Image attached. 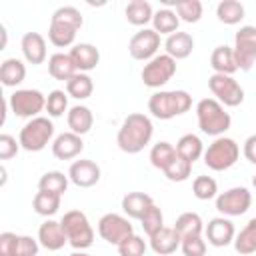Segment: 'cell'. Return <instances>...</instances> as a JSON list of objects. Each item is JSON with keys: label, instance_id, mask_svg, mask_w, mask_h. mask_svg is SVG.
<instances>
[{"label": "cell", "instance_id": "6da1fadb", "mask_svg": "<svg viewBox=\"0 0 256 256\" xmlns=\"http://www.w3.org/2000/svg\"><path fill=\"white\" fill-rule=\"evenodd\" d=\"M152 134V120L142 112H132L122 120L116 134V144L126 154H138L150 144Z\"/></svg>", "mask_w": 256, "mask_h": 256}, {"label": "cell", "instance_id": "7a4b0ae2", "mask_svg": "<svg viewBox=\"0 0 256 256\" xmlns=\"http://www.w3.org/2000/svg\"><path fill=\"white\" fill-rule=\"evenodd\" d=\"M192 108V96L186 90H160L148 100V112L158 120H172Z\"/></svg>", "mask_w": 256, "mask_h": 256}, {"label": "cell", "instance_id": "3957f363", "mask_svg": "<svg viewBox=\"0 0 256 256\" xmlns=\"http://www.w3.org/2000/svg\"><path fill=\"white\" fill-rule=\"evenodd\" d=\"M196 118H198V128L214 138L224 136L226 130L232 126L230 114L216 98H202L196 104Z\"/></svg>", "mask_w": 256, "mask_h": 256}, {"label": "cell", "instance_id": "277c9868", "mask_svg": "<svg viewBox=\"0 0 256 256\" xmlns=\"http://www.w3.org/2000/svg\"><path fill=\"white\" fill-rule=\"evenodd\" d=\"M60 224H62V228L66 232L68 244L74 250H86V248L92 246L94 230H92V224H90L88 216L82 210H68V212H64Z\"/></svg>", "mask_w": 256, "mask_h": 256}, {"label": "cell", "instance_id": "5b68a950", "mask_svg": "<svg viewBox=\"0 0 256 256\" xmlns=\"http://www.w3.org/2000/svg\"><path fill=\"white\" fill-rule=\"evenodd\" d=\"M54 136V124L46 116H36L28 120L18 134V142L26 152H40L44 150Z\"/></svg>", "mask_w": 256, "mask_h": 256}, {"label": "cell", "instance_id": "8992f818", "mask_svg": "<svg viewBox=\"0 0 256 256\" xmlns=\"http://www.w3.org/2000/svg\"><path fill=\"white\" fill-rule=\"evenodd\" d=\"M238 156L240 146L236 144V140L228 136H218L204 150V164L214 172H224L238 162Z\"/></svg>", "mask_w": 256, "mask_h": 256}, {"label": "cell", "instance_id": "52a82bcc", "mask_svg": "<svg viewBox=\"0 0 256 256\" xmlns=\"http://www.w3.org/2000/svg\"><path fill=\"white\" fill-rule=\"evenodd\" d=\"M8 106L14 116L32 120L46 110V96L36 88H20L8 96Z\"/></svg>", "mask_w": 256, "mask_h": 256}, {"label": "cell", "instance_id": "ba28073f", "mask_svg": "<svg viewBox=\"0 0 256 256\" xmlns=\"http://www.w3.org/2000/svg\"><path fill=\"white\" fill-rule=\"evenodd\" d=\"M176 74V60L168 54H156L142 68V82L148 88H162Z\"/></svg>", "mask_w": 256, "mask_h": 256}, {"label": "cell", "instance_id": "9c48e42d", "mask_svg": "<svg viewBox=\"0 0 256 256\" xmlns=\"http://www.w3.org/2000/svg\"><path fill=\"white\" fill-rule=\"evenodd\" d=\"M208 88L224 108H236L244 102V88L234 80V76L212 74L208 78Z\"/></svg>", "mask_w": 256, "mask_h": 256}, {"label": "cell", "instance_id": "30bf717a", "mask_svg": "<svg viewBox=\"0 0 256 256\" xmlns=\"http://www.w3.org/2000/svg\"><path fill=\"white\" fill-rule=\"evenodd\" d=\"M98 234L108 244L120 246L126 238H130L134 234V226L130 224L128 216H122V214H116V212H108L98 220Z\"/></svg>", "mask_w": 256, "mask_h": 256}, {"label": "cell", "instance_id": "8fae6325", "mask_svg": "<svg viewBox=\"0 0 256 256\" xmlns=\"http://www.w3.org/2000/svg\"><path fill=\"white\" fill-rule=\"evenodd\" d=\"M232 50L238 70L248 72L256 62V26H240V30L234 36Z\"/></svg>", "mask_w": 256, "mask_h": 256}, {"label": "cell", "instance_id": "7c38bea8", "mask_svg": "<svg viewBox=\"0 0 256 256\" xmlns=\"http://www.w3.org/2000/svg\"><path fill=\"white\" fill-rule=\"evenodd\" d=\"M250 204H252V194L244 186H234L216 196V210L226 218L246 214Z\"/></svg>", "mask_w": 256, "mask_h": 256}, {"label": "cell", "instance_id": "4fadbf2b", "mask_svg": "<svg viewBox=\"0 0 256 256\" xmlns=\"http://www.w3.org/2000/svg\"><path fill=\"white\" fill-rule=\"evenodd\" d=\"M160 48V34L154 32L152 28H142L140 32H136L130 42H128V52L134 60L140 62H148L156 56Z\"/></svg>", "mask_w": 256, "mask_h": 256}, {"label": "cell", "instance_id": "5bb4252c", "mask_svg": "<svg viewBox=\"0 0 256 256\" xmlns=\"http://www.w3.org/2000/svg\"><path fill=\"white\" fill-rule=\"evenodd\" d=\"M100 176H102L100 166L94 160H88V158L74 160L70 164V168H68V178L78 188H92V186H96L100 182Z\"/></svg>", "mask_w": 256, "mask_h": 256}, {"label": "cell", "instance_id": "9a60e30c", "mask_svg": "<svg viewBox=\"0 0 256 256\" xmlns=\"http://www.w3.org/2000/svg\"><path fill=\"white\" fill-rule=\"evenodd\" d=\"M204 236H206V240H208L210 246H214V248H226L228 244L234 242L236 230H234V224H232L230 218L216 216V218H212L204 226Z\"/></svg>", "mask_w": 256, "mask_h": 256}, {"label": "cell", "instance_id": "2e32d148", "mask_svg": "<svg viewBox=\"0 0 256 256\" xmlns=\"http://www.w3.org/2000/svg\"><path fill=\"white\" fill-rule=\"evenodd\" d=\"M38 242H40L42 248H46L50 252H56V250L64 248V244H68V238H66V232L62 228V224L48 218L38 228Z\"/></svg>", "mask_w": 256, "mask_h": 256}, {"label": "cell", "instance_id": "e0dca14e", "mask_svg": "<svg viewBox=\"0 0 256 256\" xmlns=\"http://www.w3.org/2000/svg\"><path fill=\"white\" fill-rule=\"evenodd\" d=\"M84 150V142L82 136L74 134V132H62L54 138L52 142V154L58 160H72L76 156H80V152Z\"/></svg>", "mask_w": 256, "mask_h": 256}, {"label": "cell", "instance_id": "ac0fdd59", "mask_svg": "<svg viewBox=\"0 0 256 256\" xmlns=\"http://www.w3.org/2000/svg\"><path fill=\"white\" fill-rule=\"evenodd\" d=\"M20 48H22V56L28 64L38 66L46 60L48 52H46V40L42 34L38 32H26L20 40Z\"/></svg>", "mask_w": 256, "mask_h": 256}, {"label": "cell", "instance_id": "d6986e66", "mask_svg": "<svg viewBox=\"0 0 256 256\" xmlns=\"http://www.w3.org/2000/svg\"><path fill=\"white\" fill-rule=\"evenodd\" d=\"M68 54H70V58H72L76 70H78V72H84V74H88L90 70H94V68L98 66V62H100V52H98V48H96L94 44H88V42L74 44Z\"/></svg>", "mask_w": 256, "mask_h": 256}, {"label": "cell", "instance_id": "ffe728a7", "mask_svg": "<svg viewBox=\"0 0 256 256\" xmlns=\"http://www.w3.org/2000/svg\"><path fill=\"white\" fill-rule=\"evenodd\" d=\"M150 248L158 256H172L180 248V236H178V232L174 228L164 226L154 236H150Z\"/></svg>", "mask_w": 256, "mask_h": 256}, {"label": "cell", "instance_id": "44dd1931", "mask_svg": "<svg viewBox=\"0 0 256 256\" xmlns=\"http://www.w3.org/2000/svg\"><path fill=\"white\" fill-rule=\"evenodd\" d=\"M66 122H68V128L70 132L78 134V136H84L92 130V124H94V114L88 106H82V104H76L68 110L66 114Z\"/></svg>", "mask_w": 256, "mask_h": 256}, {"label": "cell", "instance_id": "7402d4cb", "mask_svg": "<svg viewBox=\"0 0 256 256\" xmlns=\"http://www.w3.org/2000/svg\"><path fill=\"white\" fill-rule=\"evenodd\" d=\"M164 48H166V54L172 56L174 60H184L194 50V38H192V34L178 30V32H174L166 38Z\"/></svg>", "mask_w": 256, "mask_h": 256}, {"label": "cell", "instance_id": "603a6c76", "mask_svg": "<svg viewBox=\"0 0 256 256\" xmlns=\"http://www.w3.org/2000/svg\"><path fill=\"white\" fill-rule=\"evenodd\" d=\"M210 66L214 70V74H226L232 76L238 70L236 58H234V50L230 46H216L210 54Z\"/></svg>", "mask_w": 256, "mask_h": 256}, {"label": "cell", "instance_id": "cb8c5ba5", "mask_svg": "<svg viewBox=\"0 0 256 256\" xmlns=\"http://www.w3.org/2000/svg\"><path fill=\"white\" fill-rule=\"evenodd\" d=\"M152 204H154V200L146 192H128L122 198V210H124V214L128 218H134V220H140Z\"/></svg>", "mask_w": 256, "mask_h": 256}, {"label": "cell", "instance_id": "d4e9b609", "mask_svg": "<svg viewBox=\"0 0 256 256\" xmlns=\"http://www.w3.org/2000/svg\"><path fill=\"white\" fill-rule=\"evenodd\" d=\"M76 66L70 58V54H64V52H56L48 58V74L54 78V80H62V82H68L74 74H76Z\"/></svg>", "mask_w": 256, "mask_h": 256}, {"label": "cell", "instance_id": "484cf974", "mask_svg": "<svg viewBox=\"0 0 256 256\" xmlns=\"http://www.w3.org/2000/svg\"><path fill=\"white\" fill-rule=\"evenodd\" d=\"M26 78V66L22 60L18 58H6L0 66V82L6 88H14L18 84H22Z\"/></svg>", "mask_w": 256, "mask_h": 256}, {"label": "cell", "instance_id": "4316f807", "mask_svg": "<svg viewBox=\"0 0 256 256\" xmlns=\"http://www.w3.org/2000/svg\"><path fill=\"white\" fill-rule=\"evenodd\" d=\"M174 148H176V154H178L180 158L188 160L190 164H194L200 156H204V144H202V140H200L196 134H192V132L180 136Z\"/></svg>", "mask_w": 256, "mask_h": 256}, {"label": "cell", "instance_id": "83f0119b", "mask_svg": "<svg viewBox=\"0 0 256 256\" xmlns=\"http://www.w3.org/2000/svg\"><path fill=\"white\" fill-rule=\"evenodd\" d=\"M172 228L178 232V236L182 240V238H188V236H202L204 222H202L200 214H196V212H182L176 218V222H174Z\"/></svg>", "mask_w": 256, "mask_h": 256}, {"label": "cell", "instance_id": "f1b7e54d", "mask_svg": "<svg viewBox=\"0 0 256 256\" xmlns=\"http://www.w3.org/2000/svg\"><path fill=\"white\" fill-rule=\"evenodd\" d=\"M124 16L134 26H146L148 22H152L154 10H152L150 2H146V0H132L124 8Z\"/></svg>", "mask_w": 256, "mask_h": 256}, {"label": "cell", "instance_id": "f546056e", "mask_svg": "<svg viewBox=\"0 0 256 256\" xmlns=\"http://www.w3.org/2000/svg\"><path fill=\"white\" fill-rule=\"evenodd\" d=\"M178 26H180V18L176 14V10H170V8H160L158 12H154V18H152V30L158 32L160 36L166 34H174L178 32Z\"/></svg>", "mask_w": 256, "mask_h": 256}, {"label": "cell", "instance_id": "4dcf8cb0", "mask_svg": "<svg viewBox=\"0 0 256 256\" xmlns=\"http://www.w3.org/2000/svg\"><path fill=\"white\" fill-rule=\"evenodd\" d=\"M76 32H78V30H76L74 26L62 24V22H56V20H50L48 40H50L56 48H68V46H74Z\"/></svg>", "mask_w": 256, "mask_h": 256}, {"label": "cell", "instance_id": "1f68e13d", "mask_svg": "<svg viewBox=\"0 0 256 256\" xmlns=\"http://www.w3.org/2000/svg\"><path fill=\"white\" fill-rule=\"evenodd\" d=\"M232 244H234V250L242 256H248V254L256 252V218L248 220V224L236 234Z\"/></svg>", "mask_w": 256, "mask_h": 256}, {"label": "cell", "instance_id": "d6a6232c", "mask_svg": "<svg viewBox=\"0 0 256 256\" xmlns=\"http://www.w3.org/2000/svg\"><path fill=\"white\" fill-rule=\"evenodd\" d=\"M94 92V82L88 74L84 72H76L68 82H66V94L70 98H76V100H86L90 98Z\"/></svg>", "mask_w": 256, "mask_h": 256}, {"label": "cell", "instance_id": "836d02e7", "mask_svg": "<svg viewBox=\"0 0 256 256\" xmlns=\"http://www.w3.org/2000/svg\"><path fill=\"white\" fill-rule=\"evenodd\" d=\"M68 174L60 172V170H50V172H44L38 180V190H44V192H52V194H58L62 196L66 190H68Z\"/></svg>", "mask_w": 256, "mask_h": 256}, {"label": "cell", "instance_id": "e575fe53", "mask_svg": "<svg viewBox=\"0 0 256 256\" xmlns=\"http://www.w3.org/2000/svg\"><path fill=\"white\" fill-rule=\"evenodd\" d=\"M216 16L222 24H228V26L240 24L244 18V4L238 0H222L216 6Z\"/></svg>", "mask_w": 256, "mask_h": 256}, {"label": "cell", "instance_id": "d590c367", "mask_svg": "<svg viewBox=\"0 0 256 256\" xmlns=\"http://www.w3.org/2000/svg\"><path fill=\"white\" fill-rule=\"evenodd\" d=\"M60 198H62V196H58V194L38 190V192L34 194L32 208H34V212H36L38 216L50 218V216H54V214L58 212V208H60Z\"/></svg>", "mask_w": 256, "mask_h": 256}, {"label": "cell", "instance_id": "8d00e7d4", "mask_svg": "<svg viewBox=\"0 0 256 256\" xmlns=\"http://www.w3.org/2000/svg\"><path fill=\"white\" fill-rule=\"evenodd\" d=\"M176 158V148L170 142H156L150 150V164L158 170H166L168 164Z\"/></svg>", "mask_w": 256, "mask_h": 256}, {"label": "cell", "instance_id": "74e56055", "mask_svg": "<svg viewBox=\"0 0 256 256\" xmlns=\"http://www.w3.org/2000/svg\"><path fill=\"white\" fill-rule=\"evenodd\" d=\"M192 194L198 200H212L218 196V182L212 176H196L192 182Z\"/></svg>", "mask_w": 256, "mask_h": 256}, {"label": "cell", "instance_id": "f35d334b", "mask_svg": "<svg viewBox=\"0 0 256 256\" xmlns=\"http://www.w3.org/2000/svg\"><path fill=\"white\" fill-rule=\"evenodd\" d=\"M174 6H176V14L182 22L194 24L202 18V2L200 0H178Z\"/></svg>", "mask_w": 256, "mask_h": 256}, {"label": "cell", "instance_id": "ab89813d", "mask_svg": "<svg viewBox=\"0 0 256 256\" xmlns=\"http://www.w3.org/2000/svg\"><path fill=\"white\" fill-rule=\"evenodd\" d=\"M140 224H142V230L146 232L148 238L154 236L158 230L164 228V214H162V210H160L156 204H152V206L146 210V214L140 218Z\"/></svg>", "mask_w": 256, "mask_h": 256}, {"label": "cell", "instance_id": "60d3db41", "mask_svg": "<svg viewBox=\"0 0 256 256\" xmlns=\"http://www.w3.org/2000/svg\"><path fill=\"white\" fill-rule=\"evenodd\" d=\"M66 110H70L68 108V94L64 90H52L46 96V112H48V116L60 118V116H64Z\"/></svg>", "mask_w": 256, "mask_h": 256}, {"label": "cell", "instance_id": "b9f144b4", "mask_svg": "<svg viewBox=\"0 0 256 256\" xmlns=\"http://www.w3.org/2000/svg\"><path fill=\"white\" fill-rule=\"evenodd\" d=\"M190 174H192V164H190L188 160L180 158L178 154H176V158L168 164V168L164 170V176H166L170 182H184V180L190 178Z\"/></svg>", "mask_w": 256, "mask_h": 256}, {"label": "cell", "instance_id": "7bdbcfd3", "mask_svg": "<svg viewBox=\"0 0 256 256\" xmlns=\"http://www.w3.org/2000/svg\"><path fill=\"white\" fill-rule=\"evenodd\" d=\"M50 20H56V22H62V24H68V26H74L76 30H80L82 24H84V18H82L80 10L74 8V6H60L58 10H54V14H52Z\"/></svg>", "mask_w": 256, "mask_h": 256}, {"label": "cell", "instance_id": "ee69618b", "mask_svg": "<svg viewBox=\"0 0 256 256\" xmlns=\"http://www.w3.org/2000/svg\"><path fill=\"white\" fill-rule=\"evenodd\" d=\"M118 254L120 256H144L146 254V242H144V238H140L138 234H132L130 238H126L118 246Z\"/></svg>", "mask_w": 256, "mask_h": 256}, {"label": "cell", "instance_id": "f6af8a7d", "mask_svg": "<svg viewBox=\"0 0 256 256\" xmlns=\"http://www.w3.org/2000/svg\"><path fill=\"white\" fill-rule=\"evenodd\" d=\"M180 250L184 256H204L206 254V240L202 236H188L180 240Z\"/></svg>", "mask_w": 256, "mask_h": 256}, {"label": "cell", "instance_id": "bcb514c9", "mask_svg": "<svg viewBox=\"0 0 256 256\" xmlns=\"http://www.w3.org/2000/svg\"><path fill=\"white\" fill-rule=\"evenodd\" d=\"M20 142H16L14 136L10 134H0V160H10L18 154L20 150Z\"/></svg>", "mask_w": 256, "mask_h": 256}, {"label": "cell", "instance_id": "7dc6e473", "mask_svg": "<svg viewBox=\"0 0 256 256\" xmlns=\"http://www.w3.org/2000/svg\"><path fill=\"white\" fill-rule=\"evenodd\" d=\"M38 248H40L38 238H32V236H20V234H18L16 256H38Z\"/></svg>", "mask_w": 256, "mask_h": 256}, {"label": "cell", "instance_id": "c3c4849f", "mask_svg": "<svg viewBox=\"0 0 256 256\" xmlns=\"http://www.w3.org/2000/svg\"><path fill=\"white\" fill-rule=\"evenodd\" d=\"M16 244H18V234L2 232L0 234V256H16Z\"/></svg>", "mask_w": 256, "mask_h": 256}, {"label": "cell", "instance_id": "681fc988", "mask_svg": "<svg viewBox=\"0 0 256 256\" xmlns=\"http://www.w3.org/2000/svg\"><path fill=\"white\" fill-rule=\"evenodd\" d=\"M242 152H244V158L256 166V134L248 136L244 140V146H242Z\"/></svg>", "mask_w": 256, "mask_h": 256}, {"label": "cell", "instance_id": "f907efd6", "mask_svg": "<svg viewBox=\"0 0 256 256\" xmlns=\"http://www.w3.org/2000/svg\"><path fill=\"white\" fill-rule=\"evenodd\" d=\"M70 256H90V254H88V252H84V250H74Z\"/></svg>", "mask_w": 256, "mask_h": 256}, {"label": "cell", "instance_id": "816d5d0a", "mask_svg": "<svg viewBox=\"0 0 256 256\" xmlns=\"http://www.w3.org/2000/svg\"><path fill=\"white\" fill-rule=\"evenodd\" d=\"M252 186L256 188V174H254V178H252Z\"/></svg>", "mask_w": 256, "mask_h": 256}]
</instances>
